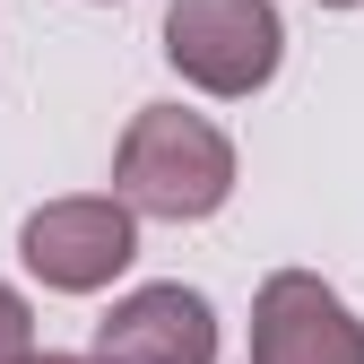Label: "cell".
<instances>
[{
    "label": "cell",
    "instance_id": "cell-1",
    "mask_svg": "<svg viewBox=\"0 0 364 364\" xmlns=\"http://www.w3.org/2000/svg\"><path fill=\"white\" fill-rule=\"evenodd\" d=\"M113 200L130 217H165V225H200L235 200V139L208 113L182 105H139L113 148Z\"/></svg>",
    "mask_w": 364,
    "mask_h": 364
},
{
    "label": "cell",
    "instance_id": "cell-2",
    "mask_svg": "<svg viewBox=\"0 0 364 364\" xmlns=\"http://www.w3.org/2000/svg\"><path fill=\"white\" fill-rule=\"evenodd\" d=\"M165 61L200 96L243 105L287 61V18H278V0H173L165 9Z\"/></svg>",
    "mask_w": 364,
    "mask_h": 364
},
{
    "label": "cell",
    "instance_id": "cell-3",
    "mask_svg": "<svg viewBox=\"0 0 364 364\" xmlns=\"http://www.w3.org/2000/svg\"><path fill=\"white\" fill-rule=\"evenodd\" d=\"M18 260L35 287L53 295H105L130 260H139V217L113 191H78V200H43L18 225Z\"/></svg>",
    "mask_w": 364,
    "mask_h": 364
},
{
    "label": "cell",
    "instance_id": "cell-4",
    "mask_svg": "<svg viewBox=\"0 0 364 364\" xmlns=\"http://www.w3.org/2000/svg\"><path fill=\"white\" fill-rule=\"evenodd\" d=\"M252 364H364V321L312 269H269L252 295Z\"/></svg>",
    "mask_w": 364,
    "mask_h": 364
},
{
    "label": "cell",
    "instance_id": "cell-5",
    "mask_svg": "<svg viewBox=\"0 0 364 364\" xmlns=\"http://www.w3.org/2000/svg\"><path fill=\"white\" fill-rule=\"evenodd\" d=\"M96 364H217V312L200 287H130L96 321Z\"/></svg>",
    "mask_w": 364,
    "mask_h": 364
},
{
    "label": "cell",
    "instance_id": "cell-6",
    "mask_svg": "<svg viewBox=\"0 0 364 364\" xmlns=\"http://www.w3.org/2000/svg\"><path fill=\"white\" fill-rule=\"evenodd\" d=\"M26 355H35V304L0 287V364H26Z\"/></svg>",
    "mask_w": 364,
    "mask_h": 364
},
{
    "label": "cell",
    "instance_id": "cell-7",
    "mask_svg": "<svg viewBox=\"0 0 364 364\" xmlns=\"http://www.w3.org/2000/svg\"><path fill=\"white\" fill-rule=\"evenodd\" d=\"M26 364H96V355H43V347H35V355H26Z\"/></svg>",
    "mask_w": 364,
    "mask_h": 364
},
{
    "label": "cell",
    "instance_id": "cell-8",
    "mask_svg": "<svg viewBox=\"0 0 364 364\" xmlns=\"http://www.w3.org/2000/svg\"><path fill=\"white\" fill-rule=\"evenodd\" d=\"M321 9H355V0H321Z\"/></svg>",
    "mask_w": 364,
    "mask_h": 364
}]
</instances>
